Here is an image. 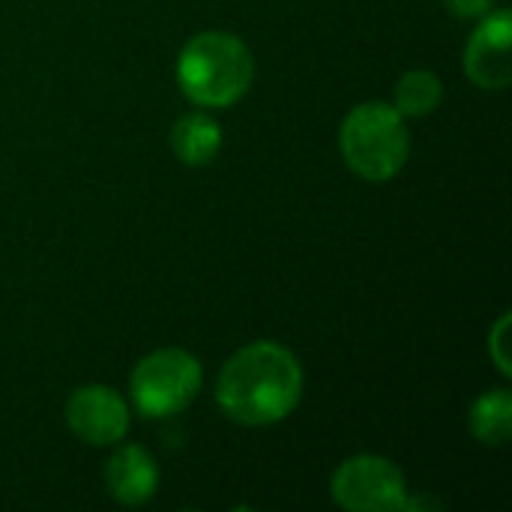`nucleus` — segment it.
Segmentation results:
<instances>
[{"mask_svg":"<svg viewBox=\"0 0 512 512\" xmlns=\"http://www.w3.org/2000/svg\"><path fill=\"white\" fill-rule=\"evenodd\" d=\"M303 396L300 360L276 342L240 348L216 384L219 408L240 426H273L285 420Z\"/></svg>","mask_w":512,"mask_h":512,"instance_id":"f257e3e1","label":"nucleus"},{"mask_svg":"<svg viewBox=\"0 0 512 512\" xmlns=\"http://www.w3.org/2000/svg\"><path fill=\"white\" fill-rule=\"evenodd\" d=\"M255 60L243 39L225 30L192 36L177 57V84L201 108H228L252 84Z\"/></svg>","mask_w":512,"mask_h":512,"instance_id":"f03ea898","label":"nucleus"},{"mask_svg":"<svg viewBox=\"0 0 512 512\" xmlns=\"http://www.w3.org/2000/svg\"><path fill=\"white\" fill-rule=\"evenodd\" d=\"M339 150L357 177L387 183L405 168L411 153L405 117L387 102H363L339 126Z\"/></svg>","mask_w":512,"mask_h":512,"instance_id":"7ed1b4c3","label":"nucleus"},{"mask_svg":"<svg viewBox=\"0 0 512 512\" xmlns=\"http://www.w3.org/2000/svg\"><path fill=\"white\" fill-rule=\"evenodd\" d=\"M201 390V363L180 348H162L147 354L129 381L135 408L144 417L180 414Z\"/></svg>","mask_w":512,"mask_h":512,"instance_id":"20e7f679","label":"nucleus"},{"mask_svg":"<svg viewBox=\"0 0 512 512\" xmlns=\"http://www.w3.org/2000/svg\"><path fill=\"white\" fill-rule=\"evenodd\" d=\"M330 495L342 510L351 512H402L405 510V477L384 456H351L345 459L333 480Z\"/></svg>","mask_w":512,"mask_h":512,"instance_id":"39448f33","label":"nucleus"},{"mask_svg":"<svg viewBox=\"0 0 512 512\" xmlns=\"http://www.w3.org/2000/svg\"><path fill=\"white\" fill-rule=\"evenodd\" d=\"M66 423L84 444L114 447L129 432V405L117 390L90 384L69 396Z\"/></svg>","mask_w":512,"mask_h":512,"instance_id":"423d86ee","label":"nucleus"},{"mask_svg":"<svg viewBox=\"0 0 512 512\" xmlns=\"http://www.w3.org/2000/svg\"><path fill=\"white\" fill-rule=\"evenodd\" d=\"M512 18L510 9L483 15L465 48V72L483 90H501L512 81Z\"/></svg>","mask_w":512,"mask_h":512,"instance_id":"0eeeda50","label":"nucleus"},{"mask_svg":"<svg viewBox=\"0 0 512 512\" xmlns=\"http://www.w3.org/2000/svg\"><path fill=\"white\" fill-rule=\"evenodd\" d=\"M105 486H108V495L123 507L147 504L159 489L156 459L138 444L120 447L105 465Z\"/></svg>","mask_w":512,"mask_h":512,"instance_id":"6e6552de","label":"nucleus"},{"mask_svg":"<svg viewBox=\"0 0 512 512\" xmlns=\"http://www.w3.org/2000/svg\"><path fill=\"white\" fill-rule=\"evenodd\" d=\"M219 147H222V129L204 111L183 114L171 126V150L186 165H207L210 159H216Z\"/></svg>","mask_w":512,"mask_h":512,"instance_id":"1a4fd4ad","label":"nucleus"},{"mask_svg":"<svg viewBox=\"0 0 512 512\" xmlns=\"http://www.w3.org/2000/svg\"><path fill=\"white\" fill-rule=\"evenodd\" d=\"M471 432L477 441L504 447L512 435V396L510 390L498 387L483 393L471 405Z\"/></svg>","mask_w":512,"mask_h":512,"instance_id":"9d476101","label":"nucleus"},{"mask_svg":"<svg viewBox=\"0 0 512 512\" xmlns=\"http://www.w3.org/2000/svg\"><path fill=\"white\" fill-rule=\"evenodd\" d=\"M444 99V84L432 69H411L396 84V111L402 117H426Z\"/></svg>","mask_w":512,"mask_h":512,"instance_id":"9b49d317","label":"nucleus"},{"mask_svg":"<svg viewBox=\"0 0 512 512\" xmlns=\"http://www.w3.org/2000/svg\"><path fill=\"white\" fill-rule=\"evenodd\" d=\"M507 330H510V315H501L495 330L489 333V351H492V360L498 363V369L504 375H510V357H507Z\"/></svg>","mask_w":512,"mask_h":512,"instance_id":"f8f14e48","label":"nucleus"},{"mask_svg":"<svg viewBox=\"0 0 512 512\" xmlns=\"http://www.w3.org/2000/svg\"><path fill=\"white\" fill-rule=\"evenodd\" d=\"M456 18H483L492 12L495 0H444Z\"/></svg>","mask_w":512,"mask_h":512,"instance_id":"ddd939ff","label":"nucleus"}]
</instances>
